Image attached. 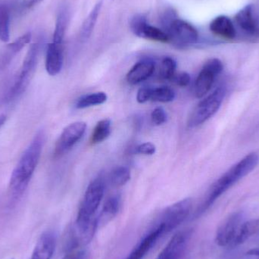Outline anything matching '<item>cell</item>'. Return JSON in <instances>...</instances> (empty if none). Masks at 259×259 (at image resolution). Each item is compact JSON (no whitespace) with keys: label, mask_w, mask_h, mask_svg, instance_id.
<instances>
[{"label":"cell","mask_w":259,"mask_h":259,"mask_svg":"<svg viewBox=\"0 0 259 259\" xmlns=\"http://www.w3.org/2000/svg\"><path fill=\"white\" fill-rule=\"evenodd\" d=\"M190 80L191 78H190V74L188 73L182 72L178 75H175L172 81L176 83L178 86L185 88V87L188 86L189 83H190Z\"/></svg>","instance_id":"obj_32"},{"label":"cell","mask_w":259,"mask_h":259,"mask_svg":"<svg viewBox=\"0 0 259 259\" xmlns=\"http://www.w3.org/2000/svg\"><path fill=\"white\" fill-rule=\"evenodd\" d=\"M107 99V94L104 92L88 94V95L83 96L77 100L75 107L78 109H82L91 107V106H98L106 103Z\"/></svg>","instance_id":"obj_22"},{"label":"cell","mask_w":259,"mask_h":259,"mask_svg":"<svg viewBox=\"0 0 259 259\" xmlns=\"http://www.w3.org/2000/svg\"><path fill=\"white\" fill-rule=\"evenodd\" d=\"M152 91H153V88H149V87H144V88H140L137 92V102L142 104V103H145L149 100H151Z\"/></svg>","instance_id":"obj_30"},{"label":"cell","mask_w":259,"mask_h":259,"mask_svg":"<svg viewBox=\"0 0 259 259\" xmlns=\"http://www.w3.org/2000/svg\"><path fill=\"white\" fill-rule=\"evenodd\" d=\"M156 151L155 145L152 143H144L137 146V152L145 155H152Z\"/></svg>","instance_id":"obj_31"},{"label":"cell","mask_w":259,"mask_h":259,"mask_svg":"<svg viewBox=\"0 0 259 259\" xmlns=\"http://www.w3.org/2000/svg\"><path fill=\"white\" fill-rule=\"evenodd\" d=\"M243 214L241 212L231 214L222 225L219 227L216 234L215 241L219 246H231L243 223Z\"/></svg>","instance_id":"obj_9"},{"label":"cell","mask_w":259,"mask_h":259,"mask_svg":"<svg viewBox=\"0 0 259 259\" xmlns=\"http://www.w3.org/2000/svg\"><path fill=\"white\" fill-rule=\"evenodd\" d=\"M111 182L115 187H121L125 185L131 179V171L125 166L115 167L111 174Z\"/></svg>","instance_id":"obj_25"},{"label":"cell","mask_w":259,"mask_h":259,"mask_svg":"<svg viewBox=\"0 0 259 259\" xmlns=\"http://www.w3.org/2000/svg\"><path fill=\"white\" fill-rule=\"evenodd\" d=\"M111 122L109 119L99 121L91 135V142L93 145L98 144L106 140L111 134Z\"/></svg>","instance_id":"obj_24"},{"label":"cell","mask_w":259,"mask_h":259,"mask_svg":"<svg viewBox=\"0 0 259 259\" xmlns=\"http://www.w3.org/2000/svg\"><path fill=\"white\" fill-rule=\"evenodd\" d=\"M246 255L255 259H259V249H252L247 252Z\"/></svg>","instance_id":"obj_35"},{"label":"cell","mask_w":259,"mask_h":259,"mask_svg":"<svg viewBox=\"0 0 259 259\" xmlns=\"http://www.w3.org/2000/svg\"><path fill=\"white\" fill-rule=\"evenodd\" d=\"M87 124L77 121L65 127L56 141L54 149L55 158L65 155L83 137L86 132Z\"/></svg>","instance_id":"obj_8"},{"label":"cell","mask_w":259,"mask_h":259,"mask_svg":"<svg viewBox=\"0 0 259 259\" xmlns=\"http://www.w3.org/2000/svg\"><path fill=\"white\" fill-rule=\"evenodd\" d=\"M155 71V63L150 59H145L136 63L127 73V81L130 84L142 83L151 77Z\"/></svg>","instance_id":"obj_14"},{"label":"cell","mask_w":259,"mask_h":259,"mask_svg":"<svg viewBox=\"0 0 259 259\" xmlns=\"http://www.w3.org/2000/svg\"><path fill=\"white\" fill-rule=\"evenodd\" d=\"M163 23L170 42L177 47H188L197 42L199 33L196 29L190 23L175 18L171 11L164 15Z\"/></svg>","instance_id":"obj_3"},{"label":"cell","mask_w":259,"mask_h":259,"mask_svg":"<svg viewBox=\"0 0 259 259\" xmlns=\"http://www.w3.org/2000/svg\"><path fill=\"white\" fill-rule=\"evenodd\" d=\"M6 121V115H0V128H1L2 126L5 124V122Z\"/></svg>","instance_id":"obj_36"},{"label":"cell","mask_w":259,"mask_h":259,"mask_svg":"<svg viewBox=\"0 0 259 259\" xmlns=\"http://www.w3.org/2000/svg\"><path fill=\"white\" fill-rule=\"evenodd\" d=\"M167 113L161 107L154 109L151 114V120H152V124L155 126L162 125L167 121Z\"/></svg>","instance_id":"obj_29"},{"label":"cell","mask_w":259,"mask_h":259,"mask_svg":"<svg viewBox=\"0 0 259 259\" xmlns=\"http://www.w3.org/2000/svg\"><path fill=\"white\" fill-rule=\"evenodd\" d=\"M68 9L62 7L59 11L56 19V27L53 33V42L63 44L64 37L68 27Z\"/></svg>","instance_id":"obj_20"},{"label":"cell","mask_w":259,"mask_h":259,"mask_svg":"<svg viewBox=\"0 0 259 259\" xmlns=\"http://www.w3.org/2000/svg\"><path fill=\"white\" fill-rule=\"evenodd\" d=\"M121 206V199L118 196H112L107 199L103 205V209L99 217L98 225H103L110 222L118 214Z\"/></svg>","instance_id":"obj_17"},{"label":"cell","mask_w":259,"mask_h":259,"mask_svg":"<svg viewBox=\"0 0 259 259\" xmlns=\"http://www.w3.org/2000/svg\"><path fill=\"white\" fill-rule=\"evenodd\" d=\"M191 235L190 230H184L177 233L156 259H181L188 246Z\"/></svg>","instance_id":"obj_11"},{"label":"cell","mask_w":259,"mask_h":259,"mask_svg":"<svg viewBox=\"0 0 259 259\" xmlns=\"http://www.w3.org/2000/svg\"><path fill=\"white\" fill-rule=\"evenodd\" d=\"M175 99V93L168 87L153 88L151 100L157 103H170Z\"/></svg>","instance_id":"obj_26"},{"label":"cell","mask_w":259,"mask_h":259,"mask_svg":"<svg viewBox=\"0 0 259 259\" xmlns=\"http://www.w3.org/2000/svg\"><path fill=\"white\" fill-rule=\"evenodd\" d=\"M238 27L246 34L252 37H259V12L252 4L247 5L235 16Z\"/></svg>","instance_id":"obj_10"},{"label":"cell","mask_w":259,"mask_h":259,"mask_svg":"<svg viewBox=\"0 0 259 259\" xmlns=\"http://www.w3.org/2000/svg\"><path fill=\"white\" fill-rule=\"evenodd\" d=\"M63 44L52 42L47 47L46 55V69L50 75L56 76L63 66Z\"/></svg>","instance_id":"obj_12"},{"label":"cell","mask_w":259,"mask_h":259,"mask_svg":"<svg viewBox=\"0 0 259 259\" xmlns=\"http://www.w3.org/2000/svg\"><path fill=\"white\" fill-rule=\"evenodd\" d=\"M102 7H103V1L98 2L83 21L81 30H80V39L83 42L91 37L98 20L99 15L101 12Z\"/></svg>","instance_id":"obj_18"},{"label":"cell","mask_w":259,"mask_h":259,"mask_svg":"<svg viewBox=\"0 0 259 259\" xmlns=\"http://www.w3.org/2000/svg\"><path fill=\"white\" fill-rule=\"evenodd\" d=\"M226 95V88L221 85L206 98L202 100L192 112L188 121L190 128L198 127L208 121L220 109Z\"/></svg>","instance_id":"obj_5"},{"label":"cell","mask_w":259,"mask_h":259,"mask_svg":"<svg viewBox=\"0 0 259 259\" xmlns=\"http://www.w3.org/2000/svg\"><path fill=\"white\" fill-rule=\"evenodd\" d=\"M56 236L53 231H46L39 237L30 259H52L56 249Z\"/></svg>","instance_id":"obj_13"},{"label":"cell","mask_w":259,"mask_h":259,"mask_svg":"<svg viewBox=\"0 0 259 259\" xmlns=\"http://www.w3.org/2000/svg\"><path fill=\"white\" fill-rule=\"evenodd\" d=\"M125 259H130V258H127H127H126Z\"/></svg>","instance_id":"obj_37"},{"label":"cell","mask_w":259,"mask_h":259,"mask_svg":"<svg viewBox=\"0 0 259 259\" xmlns=\"http://www.w3.org/2000/svg\"><path fill=\"white\" fill-rule=\"evenodd\" d=\"M210 30L214 34L228 39H233L236 36V30L231 20L225 15L214 18L210 24Z\"/></svg>","instance_id":"obj_16"},{"label":"cell","mask_w":259,"mask_h":259,"mask_svg":"<svg viewBox=\"0 0 259 259\" xmlns=\"http://www.w3.org/2000/svg\"><path fill=\"white\" fill-rule=\"evenodd\" d=\"M259 231V220H250L242 224L231 246H240Z\"/></svg>","instance_id":"obj_19"},{"label":"cell","mask_w":259,"mask_h":259,"mask_svg":"<svg viewBox=\"0 0 259 259\" xmlns=\"http://www.w3.org/2000/svg\"><path fill=\"white\" fill-rule=\"evenodd\" d=\"M223 68V64L219 59H209L205 62L195 83V95L197 98H202L209 92Z\"/></svg>","instance_id":"obj_6"},{"label":"cell","mask_w":259,"mask_h":259,"mask_svg":"<svg viewBox=\"0 0 259 259\" xmlns=\"http://www.w3.org/2000/svg\"><path fill=\"white\" fill-rule=\"evenodd\" d=\"M147 18L145 15H137L134 16L131 20L130 27H131V31L133 32L135 36H139L140 31L143 27L147 24Z\"/></svg>","instance_id":"obj_28"},{"label":"cell","mask_w":259,"mask_h":259,"mask_svg":"<svg viewBox=\"0 0 259 259\" xmlns=\"http://www.w3.org/2000/svg\"><path fill=\"white\" fill-rule=\"evenodd\" d=\"M40 50V42H35L30 46L23 61L21 69L17 77H15L13 85L5 97V101L11 102L22 94L27 88L30 81V77L33 75L36 68Z\"/></svg>","instance_id":"obj_4"},{"label":"cell","mask_w":259,"mask_h":259,"mask_svg":"<svg viewBox=\"0 0 259 259\" xmlns=\"http://www.w3.org/2000/svg\"><path fill=\"white\" fill-rule=\"evenodd\" d=\"M192 206L193 202L191 199H183L165 208L158 219L163 222L171 232L187 219L191 211Z\"/></svg>","instance_id":"obj_7"},{"label":"cell","mask_w":259,"mask_h":259,"mask_svg":"<svg viewBox=\"0 0 259 259\" xmlns=\"http://www.w3.org/2000/svg\"><path fill=\"white\" fill-rule=\"evenodd\" d=\"M10 39V9L0 3V40L9 42Z\"/></svg>","instance_id":"obj_23"},{"label":"cell","mask_w":259,"mask_h":259,"mask_svg":"<svg viewBox=\"0 0 259 259\" xmlns=\"http://www.w3.org/2000/svg\"><path fill=\"white\" fill-rule=\"evenodd\" d=\"M45 143V134L38 133L21 155L12 171L9 181V190L14 199L20 197L28 186L30 178L39 163Z\"/></svg>","instance_id":"obj_1"},{"label":"cell","mask_w":259,"mask_h":259,"mask_svg":"<svg viewBox=\"0 0 259 259\" xmlns=\"http://www.w3.org/2000/svg\"><path fill=\"white\" fill-rule=\"evenodd\" d=\"M32 35L30 32L24 33L22 36L15 39L13 42L9 44L6 47V50L2 54L0 58V68H4L12 62L13 58L16 56L18 53L21 52L24 47H25L27 44H30L31 40Z\"/></svg>","instance_id":"obj_15"},{"label":"cell","mask_w":259,"mask_h":259,"mask_svg":"<svg viewBox=\"0 0 259 259\" xmlns=\"http://www.w3.org/2000/svg\"><path fill=\"white\" fill-rule=\"evenodd\" d=\"M258 161V155L257 154H249L235 165L233 166L223 176L221 177L211 186L205 200L198 208L196 212V217L203 214L223 193L229 190L242 178L249 175L256 167Z\"/></svg>","instance_id":"obj_2"},{"label":"cell","mask_w":259,"mask_h":259,"mask_svg":"<svg viewBox=\"0 0 259 259\" xmlns=\"http://www.w3.org/2000/svg\"><path fill=\"white\" fill-rule=\"evenodd\" d=\"M62 259H87V254L83 250L74 249L68 251V253Z\"/></svg>","instance_id":"obj_33"},{"label":"cell","mask_w":259,"mask_h":259,"mask_svg":"<svg viewBox=\"0 0 259 259\" xmlns=\"http://www.w3.org/2000/svg\"><path fill=\"white\" fill-rule=\"evenodd\" d=\"M177 62L175 59L166 57L161 62L160 67L159 77L163 80H173L176 72Z\"/></svg>","instance_id":"obj_27"},{"label":"cell","mask_w":259,"mask_h":259,"mask_svg":"<svg viewBox=\"0 0 259 259\" xmlns=\"http://www.w3.org/2000/svg\"><path fill=\"white\" fill-rule=\"evenodd\" d=\"M138 37L157 41V42H170V38H169L168 35L165 31L158 28V27L149 25V23H147L143 27Z\"/></svg>","instance_id":"obj_21"},{"label":"cell","mask_w":259,"mask_h":259,"mask_svg":"<svg viewBox=\"0 0 259 259\" xmlns=\"http://www.w3.org/2000/svg\"><path fill=\"white\" fill-rule=\"evenodd\" d=\"M42 0H22L20 3V9L22 10L30 9L36 5L39 4Z\"/></svg>","instance_id":"obj_34"},{"label":"cell","mask_w":259,"mask_h":259,"mask_svg":"<svg viewBox=\"0 0 259 259\" xmlns=\"http://www.w3.org/2000/svg\"><path fill=\"white\" fill-rule=\"evenodd\" d=\"M12 259H13V258H12Z\"/></svg>","instance_id":"obj_38"}]
</instances>
